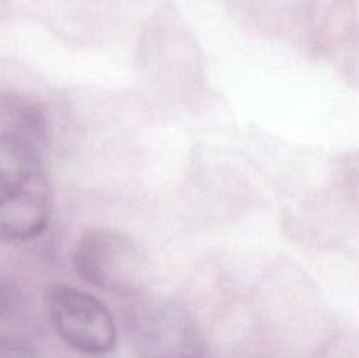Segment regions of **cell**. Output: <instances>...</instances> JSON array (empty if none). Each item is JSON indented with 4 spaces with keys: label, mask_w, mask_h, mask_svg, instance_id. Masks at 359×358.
Wrapping results in <instances>:
<instances>
[{
    "label": "cell",
    "mask_w": 359,
    "mask_h": 358,
    "mask_svg": "<svg viewBox=\"0 0 359 358\" xmlns=\"http://www.w3.org/2000/svg\"><path fill=\"white\" fill-rule=\"evenodd\" d=\"M51 185L37 151L0 133V241H30L48 227Z\"/></svg>",
    "instance_id": "obj_1"
},
{
    "label": "cell",
    "mask_w": 359,
    "mask_h": 358,
    "mask_svg": "<svg viewBox=\"0 0 359 358\" xmlns=\"http://www.w3.org/2000/svg\"><path fill=\"white\" fill-rule=\"evenodd\" d=\"M125 318L139 358H205V343L195 319L175 302L135 295Z\"/></svg>",
    "instance_id": "obj_2"
},
{
    "label": "cell",
    "mask_w": 359,
    "mask_h": 358,
    "mask_svg": "<svg viewBox=\"0 0 359 358\" xmlns=\"http://www.w3.org/2000/svg\"><path fill=\"white\" fill-rule=\"evenodd\" d=\"M76 272L91 286L111 293L137 295L144 281V258L135 242L111 228H93L74 249Z\"/></svg>",
    "instance_id": "obj_3"
},
{
    "label": "cell",
    "mask_w": 359,
    "mask_h": 358,
    "mask_svg": "<svg viewBox=\"0 0 359 358\" xmlns=\"http://www.w3.org/2000/svg\"><path fill=\"white\" fill-rule=\"evenodd\" d=\"M44 300L56 333L70 347L81 353L102 354L116 346V321L97 297L70 284L55 283L46 288Z\"/></svg>",
    "instance_id": "obj_4"
},
{
    "label": "cell",
    "mask_w": 359,
    "mask_h": 358,
    "mask_svg": "<svg viewBox=\"0 0 359 358\" xmlns=\"http://www.w3.org/2000/svg\"><path fill=\"white\" fill-rule=\"evenodd\" d=\"M0 133L20 140L39 153L49 135L44 109L20 93H0Z\"/></svg>",
    "instance_id": "obj_5"
},
{
    "label": "cell",
    "mask_w": 359,
    "mask_h": 358,
    "mask_svg": "<svg viewBox=\"0 0 359 358\" xmlns=\"http://www.w3.org/2000/svg\"><path fill=\"white\" fill-rule=\"evenodd\" d=\"M0 358H37V354L25 340L0 333Z\"/></svg>",
    "instance_id": "obj_6"
},
{
    "label": "cell",
    "mask_w": 359,
    "mask_h": 358,
    "mask_svg": "<svg viewBox=\"0 0 359 358\" xmlns=\"http://www.w3.org/2000/svg\"><path fill=\"white\" fill-rule=\"evenodd\" d=\"M13 307V290L4 279H0V318L6 316Z\"/></svg>",
    "instance_id": "obj_7"
}]
</instances>
